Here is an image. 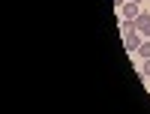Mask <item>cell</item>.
<instances>
[{
    "label": "cell",
    "mask_w": 150,
    "mask_h": 114,
    "mask_svg": "<svg viewBox=\"0 0 150 114\" xmlns=\"http://www.w3.org/2000/svg\"><path fill=\"white\" fill-rule=\"evenodd\" d=\"M135 54H138L141 60H147V57H150V42H141V45H138V51H135Z\"/></svg>",
    "instance_id": "cell-4"
},
{
    "label": "cell",
    "mask_w": 150,
    "mask_h": 114,
    "mask_svg": "<svg viewBox=\"0 0 150 114\" xmlns=\"http://www.w3.org/2000/svg\"><path fill=\"white\" fill-rule=\"evenodd\" d=\"M117 12H120V18H123V21H135V18L141 15V3H132V0H126V3H123Z\"/></svg>",
    "instance_id": "cell-2"
},
{
    "label": "cell",
    "mask_w": 150,
    "mask_h": 114,
    "mask_svg": "<svg viewBox=\"0 0 150 114\" xmlns=\"http://www.w3.org/2000/svg\"><path fill=\"white\" fill-rule=\"evenodd\" d=\"M132 3H141V0H132Z\"/></svg>",
    "instance_id": "cell-6"
},
{
    "label": "cell",
    "mask_w": 150,
    "mask_h": 114,
    "mask_svg": "<svg viewBox=\"0 0 150 114\" xmlns=\"http://www.w3.org/2000/svg\"><path fill=\"white\" fill-rule=\"evenodd\" d=\"M141 75H144V78H150V57L141 63Z\"/></svg>",
    "instance_id": "cell-5"
},
{
    "label": "cell",
    "mask_w": 150,
    "mask_h": 114,
    "mask_svg": "<svg viewBox=\"0 0 150 114\" xmlns=\"http://www.w3.org/2000/svg\"><path fill=\"white\" fill-rule=\"evenodd\" d=\"M132 24H135V30H138V33H147V36H150V12H141Z\"/></svg>",
    "instance_id": "cell-3"
},
{
    "label": "cell",
    "mask_w": 150,
    "mask_h": 114,
    "mask_svg": "<svg viewBox=\"0 0 150 114\" xmlns=\"http://www.w3.org/2000/svg\"><path fill=\"white\" fill-rule=\"evenodd\" d=\"M123 45H126L129 54H135V51H138V45H141V33L135 30L132 21H123Z\"/></svg>",
    "instance_id": "cell-1"
}]
</instances>
